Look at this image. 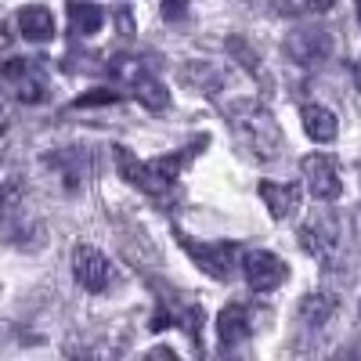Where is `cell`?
<instances>
[{
    "instance_id": "18",
    "label": "cell",
    "mask_w": 361,
    "mask_h": 361,
    "mask_svg": "<svg viewBox=\"0 0 361 361\" xmlns=\"http://www.w3.org/2000/svg\"><path fill=\"white\" fill-rule=\"evenodd\" d=\"M18 98L29 102V105H37V102L44 98V83H40V80H25V83L18 87Z\"/></svg>"
},
{
    "instance_id": "2",
    "label": "cell",
    "mask_w": 361,
    "mask_h": 361,
    "mask_svg": "<svg viewBox=\"0 0 361 361\" xmlns=\"http://www.w3.org/2000/svg\"><path fill=\"white\" fill-rule=\"evenodd\" d=\"M231 119L250 134V141H253V148L260 156H275L279 152V127H275V119H271L264 109L243 102V105L231 109Z\"/></svg>"
},
{
    "instance_id": "4",
    "label": "cell",
    "mask_w": 361,
    "mask_h": 361,
    "mask_svg": "<svg viewBox=\"0 0 361 361\" xmlns=\"http://www.w3.org/2000/svg\"><path fill=\"white\" fill-rule=\"evenodd\" d=\"M73 275L76 282L87 289V293H105L109 282H112V267H109V257L90 246V243H80L73 250Z\"/></svg>"
},
{
    "instance_id": "11",
    "label": "cell",
    "mask_w": 361,
    "mask_h": 361,
    "mask_svg": "<svg viewBox=\"0 0 361 361\" xmlns=\"http://www.w3.org/2000/svg\"><path fill=\"white\" fill-rule=\"evenodd\" d=\"M300 119H304V130H307V137H311V141H318V145L336 141V130H340V123H336V116L329 112L325 105H304Z\"/></svg>"
},
{
    "instance_id": "1",
    "label": "cell",
    "mask_w": 361,
    "mask_h": 361,
    "mask_svg": "<svg viewBox=\"0 0 361 361\" xmlns=\"http://www.w3.org/2000/svg\"><path fill=\"white\" fill-rule=\"evenodd\" d=\"M177 243L192 257V264L202 267L209 279H217V282L231 279V267L238 260V246L235 243H199V238H188L185 231H177Z\"/></svg>"
},
{
    "instance_id": "9",
    "label": "cell",
    "mask_w": 361,
    "mask_h": 361,
    "mask_svg": "<svg viewBox=\"0 0 361 361\" xmlns=\"http://www.w3.org/2000/svg\"><path fill=\"white\" fill-rule=\"evenodd\" d=\"M246 333H250V311H246V304H228L217 314V340H221V347L224 350L235 347L238 340H246Z\"/></svg>"
},
{
    "instance_id": "6",
    "label": "cell",
    "mask_w": 361,
    "mask_h": 361,
    "mask_svg": "<svg viewBox=\"0 0 361 361\" xmlns=\"http://www.w3.org/2000/svg\"><path fill=\"white\" fill-rule=\"evenodd\" d=\"M300 243L311 257H333L340 246V221L333 214H318L311 224L300 228Z\"/></svg>"
},
{
    "instance_id": "3",
    "label": "cell",
    "mask_w": 361,
    "mask_h": 361,
    "mask_svg": "<svg viewBox=\"0 0 361 361\" xmlns=\"http://www.w3.org/2000/svg\"><path fill=\"white\" fill-rule=\"evenodd\" d=\"M300 170H304V180L314 199H325L333 202L343 195V180H340V166L333 156H322V152H311L304 156V163H300Z\"/></svg>"
},
{
    "instance_id": "8",
    "label": "cell",
    "mask_w": 361,
    "mask_h": 361,
    "mask_svg": "<svg viewBox=\"0 0 361 361\" xmlns=\"http://www.w3.org/2000/svg\"><path fill=\"white\" fill-rule=\"evenodd\" d=\"M257 192H260L267 214L275 217V221H286L289 214H296V209H300V192H296V185H282V180H260Z\"/></svg>"
},
{
    "instance_id": "13",
    "label": "cell",
    "mask_w": 361,
    "mask_h": 361,
    "mask_svg": "<svg viewBox=\"0 0 361 361\" xmlns=\"http://www.w3.org/2000/svg\"><path fill=\"white\" fill-rule=\"evenodd\" d=\"M185 83H192L195 90H206V94H214V90H221V83H224V73L214 62H188L185 66Z\"/></svg>"
},
{
    "instance_id": "10",
    "label": "cell",
    "mask_w": 361,
    "mask_h": 361,
    "mask_svg": "<svg viewBox=\"0 0 361 361\" xmlns=\"http://www.w3.org/2000/svg\"><path fill=\"white\" fill-rule=\"evenodd\" d=\"M18 29L29 44H44L54 37V15L44 8V4H29L18 11Z\"/></svg>"
},
{
    "instance_id": "20",
    "label": "cell",
    "mask_w": 361,
    "mask_h": 361,
    "mask_svg": "<svg viewBox=\"0 0 361 361\" xmlns=\"http://www.w3.org/2000/svg\"><path fill=\"white\" fill-rule=\"evenodd\" d=\"M304 4H307L311 11H329V8L336 4V0H304Z\"/></svg>"
},
{
    "instance_id": "12",
    "label": "cell",
    "mask_w": 361,
    "mask_h": 361,
    "mask_svg": "<svg viewBox=\"0 0 361 361\" xmlns=\"http://www.w3.org/2000/svg\"><path fill=\"white\" fill-rule=\"evenodd\" d=\"M69 29H73V37L98 33V29H102V8L87 4V0H73V4H69Z\"/></svg>"
},
{
    "instance_id": "22",
    "label": "cell",
    "mask_w": 361,
    "mask_h": 361,
    "mask_svg": "<svg viewBox=\"0 0 361 361\" xmlns=\"http://www.w3.org/2000/svg\"><path fill=\"white\" fill-rule=\"evenodd\" d=\"M354 4H357V15H361V0H354Z\"/></svg>"
},
{
    "instance_id": "19",
    "label": "cell",
    "mask_w": 361,
    "mask_h": 361,
    "mask_svg": "<svg viewBox=\"0 0 361 361\" xmlns=\"http://www.w3.org/2000/svg\"><path fill=\"white\" fill-rule=\"evenodd\" d=\"M188 15V0H163V18L166 22H180Z\"/></svg>"
},
{
    "instance_id": "16",
    "label": "cell",
    "mask_w": 361,
    "mask_h": 361,
    "mask_svg": "<svg viewBox=\"0 0 361 361\" xmlns=\"http://www.w3.org/2000/svg\"><path fill=\"white\" fill-rule=\"evenodd\" d=\"M228 54L235 58V62H243L246 69H257V66H260V58L253 54V47H250L243 37H231V40H228Z\"/></svg>"
},
{
    "instance_id": "5",
    "label": "cell",
    "mask_w": 361,
    "mask_h": 361,
    "mask_svg": "<svg viewBox=\"0 0 361 361\" xmlns=\"http://www.w3.org/2000/svg\"><path fill=\"white\" fill-rule=\"evenodd\" d=\"M243 275L246 282L257 289V293H271V289H279L286 279H289V267L282 257L275 253H267V250H253L243 257Z\"/></svg>"
},
{
    "instance_id": "17",
    "label": "cell",
    "mask_w": 361,
    "mask_h": 361,
    "mask_svg": "<svg viewBox=\"0 0 361 361\" xmlns=\"http://www.w3.org/2000/svg\"><path fill=\"white\" fill-rule=\"evenodd\" d=\"M116 102V90L109 87H94V90H83V94L76 98L80 109H98V105H112Z\"/></svg>"
},
{
    "instance_id": "21",
    "label": "cell",
    "mask_w": 361,
    "mask_h": 361,
    "mask_svg": "<svg viewBox=\"0 0 361 361\" xmlns=\"http://www.w3.org/2000/svg\"><path fill=\"white\" fill-rule=\"evenodd\" d=\"M4 130H8V112L0 109V134H4Z\"/></svg>"
},
{
    "instance_id": "7",
    "label": "cell",
    "mask_w": 361,
    "mask_h": 361,
    "mask_svg": "<svg viewBox=\"0 0 361 361\" xmlns=\"http://www.w3.org/2000/svg\"><path fill=\"white\" fill-rule=\"evenodd\" d=\"M286 51L296 58V62L314 66V62H322V58L333 51V40H329V33H322L318 25H304V29H296V33L286 40Z\"/></svg>"
},
{
    "instance_id": "14",
    "label": "cell",
    "mask_w": 361,
    "mask_h": 361,
    "mask_svg": "<svg viewBox=\"0 0 361 361\" xmlns=\"http://www.w3.org/2000/svg\"><path fill=\"white\" fill-rule=\"evenodd\" d=\"M134 98L145 105V109H152V112H163L166 105H170V90L159 83V80H152V76H145V80H137L134 83Z\"/></svg>"
},
{
    "instance_id": "15",
    "label": "cell",
    "mask_w": 361,
    "mask_h": 361,
    "mask_svg": "<svg viewBox=\"0 0 361 361\" xmlns=\"http://www.w3.org/2000/svg\"><path fill=\"white\" fill-rule=\"evenodd\" d=\"M333 311H336V304H333V296H325V293H311V296L300 300V318H304L311 329H318Z\"/></svg>"
}]
</instances>
